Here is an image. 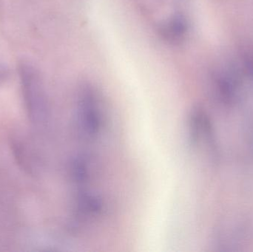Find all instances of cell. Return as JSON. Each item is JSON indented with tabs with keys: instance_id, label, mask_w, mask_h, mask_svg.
Masks as SVG:
<instances>
[{
	"instance_id": "obj_1",
	"label": "cell",
	"mask_w": 253,
	"mask_h": 252,
	"mask_svg": "<svg viewBox=\"0 0 253 252\" xmlns=\"http://www.w3.org/2000/svg\"><path fill=\"white\" fill-rule=\"evenodd\" d=\"M187 31V24L182 17L174 16L162 28V36L170 42L181 41Z\"/></svg>"
}]
</instances>
